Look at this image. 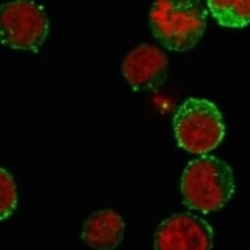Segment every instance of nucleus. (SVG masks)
Wrapping results in <instances>:
<instances>
[{
    "mask_svg": "<svg viewBox=\"0 0 250 250\" xmlns=\"http://www.w3.org/2000/svg\"><path fill=\"white\" fill-rule=\"evenodd\" d=\"M208 11L198 0H159L152 4L149 25L154 38L167 49L185 52L202 38Z\"/></svg>",
    "mask_w": 250,
    "mask_h": 250,
    "instance_id": "obj_1",
    "label": "nucleus"
},
{
    "mask_svg": "<svg viewBox=\"0 0 250 250\" xmlns=\"http://www.w3.org/2000/svg\"><path fill=\"white\" fill-rule=\"evenodd\" d=\"M181 190L184 203L203 214L223 208L235 191L232 169L211 155L191 160L184 170Z\"/></svg>",
    "mask_w": 250,
    "mask_h": 250,
    "instance_id": "obj_2",
    "label": "nucleus"
},
{
    "mask_svg": "<svg viewBox=\"0 0 250 250\" xmlns=\"http://www.w3.org/2000/svg\"><path fill=\"white\" fill-rule=\"evenodd\" d=\"M173 127L179 146L193 154H206L220 146L225 123L218 107L208 99L188 98L177 110Z\"/></svg>",
    "mask_w": 250,
    "mask_h": 250,
    "instance_id": "obj_3",
    "label": "nucleus"
},
{
    "mask_svg": "<svg viewBox=\"0 0 250 250\" xmlns=\"http://www.w3.org/2000/svg\"><path fill=\"white\" fill-rule=\"evenodd\" d=\"M0 33L4 45L37 51L49 33L46 11L42 5L29 0L4 2L0 9Z\"/></svg>",
    "mask_w": 250,
    "mask_h": 250,
    "instance_id": "obj_4",
    "label": "nucleus"
},
{
    "mask_svg": "<svg viewBox=\"0 0 250 250\" xmlns=\"http://www.w3.org/2000/svg\"><path fill=\"white\" fill-rule=\"evenodd\" d=\"M214 230L203 218L177 213L166 218L154 236L155 250H212Z\"/></svg>",
    "mask_w": 250,
    "mask_h": 250,
    "instance_id": "obj_5",
    "label": "nucleus"
},
{
    "mask_svg": "<svg viewBox=\"0 0 250 250\" xmlns=\"http://www.w3.org/2000/svg\"><path fill=\"white\" fill-rule=\"evenodd\" d=\"M122 73L136 91L155 90L167 79L168 58L155 45L142 43L124 59Z\"/></svg>",
    "mask_w": 250,
    "mask_h": 250,
    "instance_id": "obj_6",
    "label": "nucleus"
},
{
    "mask_svg": "<svg viewBox=\"0 0 250 250\" xmlns=\"http://www.w3.org/2000/svg\"><path fill=\"white\" fill-rule=\"evenodd\" d=\"M125 228L121 215L112 209H102L87 217L81 236L94 250H114L124 239Z\"/></svg>",
    "mask_w": 250,
    "mask_h": 250,
    "instance_id": "obj_7",
    "label": "nucleus"
},
{
    "mask_svg": "<svg viewBox=\"0 0 250 250\" xmlns=\"http://www.w3.org/2000/svg\"><path fill=\"white\" fill-rule=\"evenodd\" d=\"M208 9L219 25L241 29L250 25V1H207Z\"/></svg>",
    "mask_w": 250,
    "mask_h": 250,
    "instance_id": "obj_8",
    "label": "nucleus"
},
{
    "mask_svg": "<svg viewBox=\"0 0 250 250\" xmlns=\"http://www.w3.org/2000/svg\"><path fill=\"white\" fill-rule=\"evenodd\" d=\"M18 190L13 176L4 168L0 169V212L1 221L8 219L16 210Z\"/></svg>",
    "mask_w": 250,
    "mask_h": 250,
    "instance_id": "obj_9",
    "label": "nucleus"
}]
</instances>
